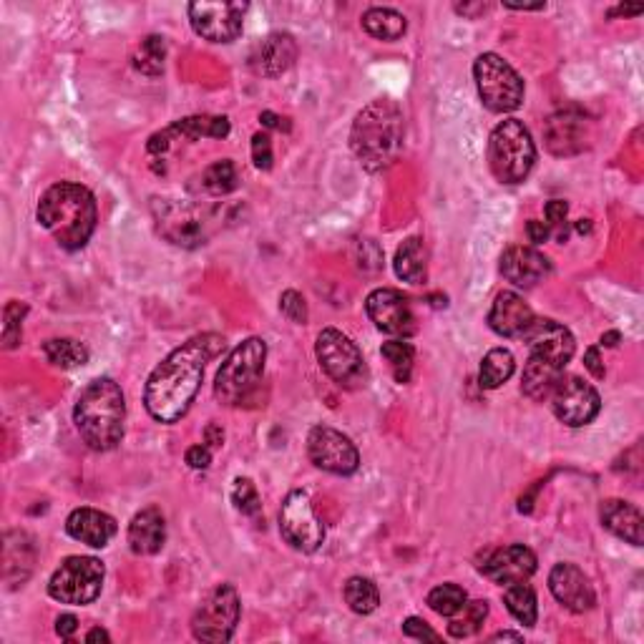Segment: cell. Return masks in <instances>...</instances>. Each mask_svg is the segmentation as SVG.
Here are the masks:
<instances>
[{
	"mask_svg": "<svg viewBox=\"0 0 644 644\" xmlns=\"http://www.w3.org/2000/svg\"><path fill=\"white\" fill-rule=\"evenodd\" d=\"M156 227L164 237L179 247L204 245V219L197 207L179 199H154Z\"/></svg>",
	"mask_w": 644,
	"mask_h": 644,
	"instance_id": "16",
	"label": "cell"
},
{
	"mask_svg": "<svg viewBox=\"0 0 644 644\" xmlns=\"http://www.w3.org/2000/svg\"><path fill=\"white\" fill-rule=\"evenodd\" d=\"M297 43L290 33H270L265 41L257 43L250 56V66L257 76L275 78L282 76L295 63Z\"/></svg>",
	"mask_w": 644,
	"mask_h": 644,
	"instance_id": "24",
	"label": "cell"
},
{
	"mask_svg": "<svg viewBox=\"0 0 644 644\" xmlns=\"http://www.w3.org/2000/svg\"><path fill=\"white\" fill-rule=\"evenodd\" d=\"M345 602L355 614H373L380 604V592L370 579L350 577L345 584Z\"/></svg>",
	"mask_w": 644,
	"mask_h": 644,
	"instance_id": "38",
	"label": "cell"
},
{
	"mask_svg": "<svg viewBox=\"0 0 644 644\" xmlns=\"http://www.w3.org/2000/svg\"><path fill=\"white\" fill-rule=\"evenodd\" d=\"M41 227L66 252H78L89 245L99 222V207L94 194L81 184L58 182L43 192L36 212Z\"/></svg>",
	"mask_w": 644,
	"mask_h": 644,
	"instance_id": "2",
	"label": "cell"
},
{
	"mask_svg": "<svg viewBox=\"0 0 644 644\" xmlns=\"http://www.w3.org/2000/svg\"><path fill=\"white\" fill-rule=\"evenodd\" d=\"M315 355L320 368L328 373L330 380L340 385V388H363L368 383V365H365L363 353L358 345L343 335L340 330L328 328L317 335Z\"/></svg>",
	"mask_w": 644,
	"mask_h": 644,
	"instance_id": "9",
	"label": "cell"
},
{
	"mask_svg": "<svg viewBox=\"0 0 644 644\" xmlns=\"http://www.w3.org/2000/svg\"><path fill=\"white\" fill-rule=\"evenodd\" d=\"M473 78L483 106L494 114L516 111L524 101V81L499 53H481L473 63Z\"/></svg>",
	"mask_w": 644,
	"mask_h": 644,
	"instance_id": "7",
	"label": "cell"
},
{
	"mask_svg": "<svg viewBox=\"0 0 644 644\" xmlns=\"http://www.w3.org/2000/svg\"><path fill=\"white\" fill-rule=\"evenodd\" d=\"M549 398L554 416L569 428L589 426L599 416V408H602V398H599L597 388L589 385L584 378H579V375H567V378L561 375Z\"/></svg>",
	"mask_w": 644,
	"mask_h": 644,
	"instance_id": "12",
	"label": "cell"
},
{
	"mask_svg": "<svg viewBox=\"0 0 644 644\" xmlns=\"http://www.w3.org/2000/svg\"><path fill=\"white\" fill-rule=\"evenodd\" d=\"M544 214H546V224H549V227H556L561 232V224L567 222L569 204L564 202V199H551V202L546 204ZM559 232H556V234H559Z\"/></svg>",
	"mask_w": 644,
	"mask_h": 644,
	"instance_id": "45",
	"label": "cell"
},
{
	"mask_svg": "<svg viewBox=\"0 0 644 644\" xmlns=\"http://www.w3.org/2000/svg\"><path fill=\"white\" fill-rule=\"evenodd\" d=\"M363 28L378 41H398L406 33V16L393 8H370L363 16Z\"/></svg>",
	"mask_w": 644,
	"mask_h": 644,
	"instance_id": "30",
	"label": "cell"
},
{
	"mask_svg": "<svg viewBox=\"0 0 644 644\" xmlns=\"http://www.w3.org/2000/svg\"><path fill=\"white\" fill-rule=\"evenodd\" d=\"M599 521L617 539H624L632 546H642V514L637 506L622 499H607L599 506Z\"/></svg>",
	"mask_w": 644,
	"mask_h": 644,
	"instance_id": "27",
	"label": "cell"
},
{
	"mask_svg": "<svg viewBox=\"0 0 644 644\" xmlns=\"http://www.w3.org/2000/svg\"><path fill=\"white\" fill-rule=\"evenodd\" d=\"M524 340L526 345H529L531 355L549 360V363H554L556 368L561 370L567 368L569 360L574 358V350H577L574 335L556 320H549V317H541V320L531 322V328L526 330Z\"/></svg>",
	"mask_w": 644,
	"mask_h": 644,
	"instance_id": "18",
	"label": "cell"
},
{
	"mask_svg": "<svg viewBox=\"0 0 644 644\" xmlns=\"http://www.w3.org/2000/svg\"><path fill=\"white\" fill-rule=\"evenodd\" d=\"M260 121L267 126V129H282V126H285V129H290V126H287V124H282V121H285V119H280V116L272 114V111H262Z\"/></svg>",
	"mask_w": 644,
	"mask_h": 644,
	"instance_id": "50",
	"label": "cell"
},
{
	"mask_svg": "<svg viewBox=\"0 0 644 644\" xmlns=\"http://www.w3.org/2000/svg\"><path fill=\"white\" fill-rule=\"evenodd\" d=\"M504 604L511 612V617L519 619L524 627H534L536 617H539V607H536V592L526 582L509 584L504 592Z\"/></svg>",
	"mask_w": 644,
	"mask_h": 644,
	"instance_id": "34",
	"label": "cell"
},
{
	"mask_svg": "<svg viewBox=\"0 0 644 644\" xmlns=\"http://www.w3.org/2000/svg\"><path fill=\"white\" fill-rule=\"evenodd\" d=\"M116 521L114 516L104 514L99 509H76L68 514L66 519V531L71 539L81 541V544L91 546V549H104L109 546V541L116 536Z\"/></svg>",
	"mask_w": 644,
	"mask_h": 644,
	"instance_id": "25",
	"label": "cell"
},
{
	"mask_svg": "<svg viewBox=\"0 0 644 644\" xmlns=\"http://www.w3.org/2000/svg\"><path fill=\"white\" fill-rule=\"evenodd\" d=\"M78 629V619L73 617V614H61V617L56 619V632L61 639H71L73 634H76Z\"/></svg>",
	"mask_w": 644,
	"mask_h": 644,
	"instance_id": "49",
	"label": "cell"
},
{
	"mask_svg": "<svg viewBox=\"0 0 644 644\" xmlns=\"http://www.w3.org/2000/svg\"><path fill=\"white\" fill-rule=\"evenodd\" d=\"M267 363V345L262 338H247L229 353L214 380V395L222 406H242L257 393Z\"/></svg>",
	"mask_w": 644,
	"mask_h": 644,
	"instance_id": "5",
	"label": "cell"
},
{
	"mask_svg": "<svg viewBox=\"0 0 644 644\" xmlns=\"http://www.w3.org/2000/svg\"><path fill=\"white\" fill-rule=\"evenodd\" d=\"M229 134V119L227 116H189V119L174 121L164 131L151 136L146 141V151L149 154H167L172 149L174 141H197V139H224Z\"/></svg>",
	"mask_w": 644,
	"mask_h": 644,
	"instance_id": "19",
	"label": "cell"
},
{
	"mask_svg": "<svg viewBox=\"0 0 644 644\" xmlns=\"http://www.w3.org/2000/svg\"><path fill=\"white\" fill-rule=\"evenodd\" d=\"M43 355L53 368L73 370L89 363V348L71 338H53L43 343Z\"/></svg>",
	"mask_w": 644,
	"mask_h": 644,
	"instance_id": "31",
	"label": "cell"
},
{
	"mask_svg": "<svg viewBox=\"0 0 644 644\" xmlns=\"http://www.w3.org/2000/svg\"><path fill=\"white\" fill-rule=\"evenodd\" d=\"M466 602L468 594L458 584H441V587L431 589V594H428V607L436 614H441V617H453L456 612H461Z\"/></svg>",
	"mask_w": 644,
	"mask_h": 644,
	"instance_id": "39",
	"label": "cell"
},
{
	"mask_svg": "<svg viewBox=\"0 0 644 644\" xmlns=\"http://www.w3.org/2000/svg\"><path fill=\"white\" fill-rule=\"evenodd\" d=\"M486 3H476V6H466V3H463V6H456V11L461 13V16H468V18H473L476 16V13H483L486 11Z\"/></svg>",
	"mask_w": 644,
	"mask_h": 644,
	"instance_id": "52",
	"label": "cell"
},
{
	"mask_svg": "<svg viewBox=\"0 0 644 644\" xmlns=\"http://www.w3.org/2000/svg\"><path fill=\"white\" fill-rule=\"evenodd\" d=\"M395 275L411 285H423L428 280V250L421 237H408L395 252Z\"/></svg>",
	"mask_w": 644,
	"mask_h": 644,
	"instance_id": "28",
	"label": "cell"
},
{
	"mask_svg": "<svg viewBox=\"0 0 644 644\" xmlns=\"http://www.w3.org/2000/svg\"><path fill=\"white\" fill-rule=\"evenodd\" d=\"M506 8H514V11H541L544 3H536V6H524V3H504Z\"/></svg>",
	"mask_w": 644,
	"mask_h": 644,
	"instance_id": "57",
	"label": "cell"
},
{
	"mask_svg": "<svg viewBox=\"0 0 644 644\" xmlns=\"http://www.w3.org/2000/svg\"><path fill=\"white\" fill-rule=\"evenodd\" d=\"M167 541V521L156 506L139 511L129 524V546L139 556H154Z\"/></svg>",
	"mask_w": 644,
	"mask_h": 644,
	"instance_id": "26",
	"label": "cell"
},
{
	"mask_svg": "<svg viewBox=\"0 0 644 644\" xmlns=\"http://www.w3.org/2000/svg\"><path fill=\"white\" fill-rule=\"evenodd\" d=\"M194 33L209 43H232L242 33L247 3H192L187 8Z\"/></svg>",
	"mask_w": 644,
	"mask_h": 644,
	"instance_id": "14",
	"label": "cell"
},
{
	"mask_svg": "<svg viewBox=\"0 0 644 644\" xmlns=\"http://www.w3.org/2000/svg\"><path fill=\"white\" fill-rule=\"evenodd\" d=\"M589 229H592V224H589V219H579V222H577V232L584 234V232H589Z\"/></svg>",
	"mask_w": 644,
	"mask_h": 644,
	"instance_id": "58",
	"label": "cell"
},
{
	"mask_svg": "<svg viewBox=\"0 0 644 644\" xmlns=\"http://www.w3.org/2000/svg\"><path fill=\"white\" fill-rule=\"evenodd\" d=\"M549 589L556 602L574 614L589 612L597 604V594H594L592 582H589V577L577 564H567V561L556 564L549 574Z\"/></svg>",
	"mask_w": 644,
	"mask_h": 644,
	"instance_id": "20",
	"label": "cell"
},
{
	"mask_svg": "<svg viewBox=\"0 0 644 644\" xmlns=\"http://www.w3.org/2000/svg\"><path fill=\"white\" fill-rule=\"evenodd\" d=\"M501 639H514V642H521V639H524V634L521 632H496L494 637H491V642H501Z\"/></svg>",
	"mask_w": 644,
	"mask_h": 644,
	"instance_id": "55",
	"label": "cell"
},
{
	"mask_svg": "<svg viewBox=\"0 0 644 644\" xmlns=\"http://www.w3.org/2000/svg\"><path fill=\"white\" fill-rule=\"evenodd\" d=\"M534 320L536 317L529 302L511 290L499 292L489 312L491 330L501 338H524Z\"/></svg>",
	"mask_w": 644,
	"mask_h": 644,
	"instance_id": "21",
	"label": "cell"
},
{
	"mask_svg": "<svg viewBox=\"0 0 644 644\" xmlns=\"http://www.w3.org/2000/svg\"><path fill=\"white\" fill-rule=\"evenodd\" d=\"M639 13H642V6H619L609 16H639Z\"/></svg>",
	"mask_w": 644,
	"mask_h": 644,
	"instance_id": "54",
	"label": "cell"
},
{
	"mask_svg": "<svg viewBox=\"0 0 644 644\" xmlns=\"http://www.w3.org/2000/svg\"><path fill=\"white\" fill-rule=\"evenodd\" d=\"M104 577V564L94 556H68L53 572L51 582H48V594L61 604L84 607V604L99 599Z\"/></svg>",
	"mask_w": 644,
	"mask_h": 644,
	"instance_id": "8",
	"label": "cell"
},
{
	"mask_svg": "<svg viewBox=\"0 0 644 644\" xmlns=\"http://www.w3.org/2000/svg\"><path fill=\"white\" fill-rule=\"evenodd\" d=\"M222 441H224L222 428L214 426V423H212V426H207V443H209V446L219 448V446H222Z\"/></svg>",
	"mask_w": 644,
	"mask_h": 644,
	"instance_id": "51",
	"label": "cell"
},
{
	"mask_svg": "<svg viewBox=\"0 0 644 644\" xmlns=\"http://www.w3.org/2000/svg\"><path fill=\"white\" fill-rule=\"evenodd\" d=\"M280 534L292 549L312 554L325 544V526L315 516L305 491H290L280 509Z\"/></svg>",
	"mask_w": 644,
	"mask_h": 644,
	"instance_id": "11",
	"label": "cell"
},
{
	"mask_svg": "<svg viewBox=\"0 0 644 644\" xmlns=\"http://www.w3.org/2000/svg\"><path fill=\"white\" fill-rule=\"evenodd\" d=\"M280 310H282V315H285L290 322H295V325H305L307 322V302L297 290L282 292Z\"/></svg>",
	"mask_w": 644,
	"mask_h": 644,
	"instance_id": "42",
	"label": "cell"
},
{
	"mask_svg": "<svg viewBox=\"0 0 644 644\" xmlns=\"http://www.w3.org/2000/svg\"><path fill=\"white\" fill-rule=\"evenodd\" d=\"M584 368H587L597 380H602L604 375H607V370H604V363H602V355H599V348H589L587 353H584Z\"/></svg>",
	"mask_w": 644,
	"mask_h": 644,
	"instance_id": "47",
	"label": "cell"
},
{
	"mask_svg": "<svg viewBox=\"0 0 644 644\" xmlns=\"http://www.w3.org/2000/svg\"><path fill=\"white\" fill-rule=\"evenodd\" d=\"M184 461L189 463V468H197V471H204L212 463V451L207 446H192L184 456Z\"/></svg>",
	"mask_w": 644,
	"mask_h": 644,
	"instance_id": "46",
	"label": "cell"
},
{
	"mask_svg": "<svg viewBox=\"0 0 644 644\" xmlns=\"http://www.w3.org/2000/svg\"><path fill=\"white\" fill-rule=\"evenodd\" d=\"M602 345H607V348H617L619 345V333L617 330H609V333L602 335Z\"/></svg>",
	"mask_w": 644,
	"mask_h": 644,
	"instance_id": "56",
	"label": "cell"
},
{
	"mask_svg": "<svg viewBox=\"0 0 644 644\" xmlns=\"http://www.w3.org/2000/svg\"><path fill=\"white\" fill-rule=\"evenodd\" d=\"M126 400L119 383L111 378H96L81 390L73 408L78 433L91 451H111L124 438Z\"/></svg>",
	"mask_w": 644,
	"mask_h": 644,
	"instance_id": "4",
	"label": "cell"
},
{
	"mask_svg": "<svg viewBox=\"0 0 644 644\" xmlns=\"http://www.w3.org/2000/svg\"><path fill=\"white\" fill-rule=\"evenodd\" d=\"M28 315V305L13 300L3 310V348L13 350L21 345L23 338V317Z\"/></svg>",
	"mask_w": 644,
	"mask_h": 644,
	"instance_id": "40",
	"label": "cell"
},
{
	"mask_svg": "<svg viewBox=\"0 0 644 644\" xmlns=\"http://www.w3.org/2000/svg\"><path fill=\"white\" fill-rule=\"evenodd\" d=\"M86 642H111L109 632L101 627H94L89 634H86Z\"/></svg>",
	"mask_w": 644,
	"mask_h": 644,
	"instance_id": "53",
	"label": "cell"
},
{
	"mask_svg": "<svg viewBox=\"0 0 644 644\" xmlns=\"http://www.w3.org/2000/svg\"><path fill=\"white\" fill-rule=\"evenodd\" d=\"M551 272V262L536 247L514 245L501 255V275L516 287H534Z\"/></svg>",
	"mask_w": 644,
	"mask_h": 644,
	"instance_id": "23",
	"label": "cell"
},
{
	"mask_svg": "<svg viewBox=\"0 0 644 644\" xmlns=\"http://www.w3.org/2000/svg\"><path fill=\"white\" fill-rule=\"evenodd\" d=\"M587 119L579 111H559L546 121V146L556 156L579 154L587 144Z\"/></svg>",
	"mask_w": 644,
	"mask_h": 644,
	"instance_id": "22",
	"label": "cell"
},
{
	"mask_svg": "<svg viewBox=\"0 0 644 644\" xmlns=\"http://www.w3.org/2000/svg\"><path fill=\"white\" fill-rule=\"evenodd\" d=\"M403 111L395 101L375 99L355 116L350 149L368 172H383L403 149Z\"/></svg>",
	"mask_w": 644,
	"mask_h": 644,
	"instance_id": "3",
	"label": "cell"
},
{
	"mask_svg": "<svg viewBox=\"0 0 644 644\" xmlns=\"http://www.w3.org/2000/svg\"><path fill=\"white\" fill-rule=\"evenodd\" d=\"M239 597L232 584H219L199 602L192 617V634L199 642H229L239 622Z\"/></svg>",
	"mask_w": 644,
	"mask_h": 644,
	"instance_id": "10",
	"label": "cell"
},
{
	"mask_svg": "<svg viewBox=\"0 0 644 644\" xmlns=\"http://www.w3.org/2000/svg\"><path fill=\"white\" fill-rule=\"evenodd\" d=\"M272 159H275V156H272L270 134L257 131V134L252 136V161H255V167L262 169V172H270Z\"/></svg>",
	"mask_w": 644,
	"mask_h": 644,
	"instance_id": "43",
	"label": "cell"
},
{
	"mask_svg": "<svg viewBox=\"0 0 644 644\" xmlns=\"http://www.w3.org/2000/svg\"><path fill=\"white\" fill-rule=\"evenodd\" d=\"M561 373H564V370L556 368L549 360L529 355V360H526L524 365V375H521V390H524L526 398L531 400L549 398L551 390L559 383Z\"/></svg>",
	"mask_w": 644,
	"mask_h": 644,
	"instance_id": "29",
	"label": "cell"
},
{
	"mask_svg": "<svg viewBox=\"0 0 644 644\" xmlns=\"http://www.w3.org/2000/svg\"><path fill=\"white\" fill-rule=\"evenodd\" d=\"M365 310H368L370 320L375 322V328L385 335L406 340L418 330L411 302L403 292L393 290V287H380V290L370 292L368 300H365Z\"/></svg>",
	"mask_w": 644,
	"mask_h": 644,
	"instance_id": "15",
	"label": "cell"
},
{
	"mask_svg": "<svg viewBox=\"0 0 644 644\" xmlns=\"http://www.w3.org/2000/svg\"><path fill=\"white\" fill-rule=\"evenodd\" d=\"M403 634L406 637H413V639H428V642H441V634L436 632V629L428 627L423 619L418 617H408L406 622H403Z\"/></svg>",
	"mask_w": 644,
	"mask_h": 644,
	"instance_id": "44",
	"label": "cell"
},
{
	"mask_svg": "<svg viewBox=\"0 0 644 644\" xmlns=\"http://www.w3.org/2000/svg\"><path fill=\"white\" fill-rule=\"evenodd\" d=\"M224 345L219 333L194 335L156 365L144 388V406L154 421L177 423L187 416L202 385L204 368L222 353Z\"/></svg>",
	"mask_w": 644,
	"mask_h": 644,
	"instance_id": "1",
	"label": "cell"
},
{
	"mask_svg": "<svg viewBox=\"0 0 644 644\" xmlns=\"http://www.w3.org/2000/svg\"><path fill=\"white\" fill-rule=\"evenodd\" d=\"M232 504L237 506V511H242L245 516H257L262 509L260 494H257V486L250 481V478H237L232 486Z\"/></svg>",
	"mask_w": 644,
	"mask_h": 644,
	"instance_id": "41",
	"label": "cell"
},
{
	"mask_svg": "<svg viewBox=\"0 0 644 644\" xmlns=\"http://www.w3.org/2000/svg\"><path fill=\"white\" fill-rule=\"evenodd\" d=\"M489 617V602L486 599H476V602L463 604L461 612H456L448 624V634L453 639H466L481 629V624Z\"/></svg>",
	"mask_w": 644,
	"mask_h": 644,
	"instance_id": "35",
	"label": "cell"
},
{
	"mask_svg": "<svg viewBox=\"0 0 644 644\" xmlns=\"http://www.w3.org/2000/svg\"><path fill=\"white\" fill-rule=\"evenodd\" d=\"M526 234H529V239L534 245H544L551 234V227L546 222H539V219H531V222L526 224Z\"/></svg>",
	"mask_w": 644,
	"mask_h": 644,
	"instance_id": "48",
	"label": "cell"
},
{
	"mask_svg": "<svg viewBox=\"0 0 644 644\" xmlns=\"http://www.w3.org/2000/svg\"><path fill=\"white\" fill-rule=\"evenodd\" d=\"M307 456L322 471L335 476H353L360 466V453L345 433L330 426H315L307 436Z\"/></svg>",
	"mask_w": 644,
	"mask_h": 644,
	"instance_id": "13",
	"label": "cell"
},
{
	"mask_svg": "<svg viewBox=\"0 0 644 644\" xmlns=\"http://www.w3.org/2000/svg\"><path fill=\"white\" fill-rule=\"evenodd\" d=\"M239 184L237 167H234L232 159H219L214 164H209L207 169L199 177V187L202 192L212 194V197H224V194L234 192Z\"/></svg>",
	"mask_w": 644,
	"mask_h": 644,
	"instance_id": "33",
	"label": "cell"
},
{
	"mask_svg": "<svg viewBox=\"0 0 644 644\" xmlns=\"http://www.w3.org/2000/svg\"><path fill=\"white\" fill-rule=\"evenodd\" d=\"M536 554L524 544H511L504 549H491L478 561V572L494 584L509 587V584L526 582L536 574Z\"/></svg>",
	"mask_w": 644,
	"mask_h": 644,
	"instance_id": "17",
	"label": "cell"
},
{
	"mask_svg": "<svg viewBox=\"0 0 644 644\" xmlns=\"http://www.w3.org/2000/svg\"><path fill=\"white\" fill-rule=\"evenodd\" d=\"M516 360L511 355V350L506 348H494L486 353L481 363V373H478V383L486 390H496L506 383V380L514 375Z\"/></svg>",
	"mask_w": 644,
	"mask_h": 644,
	"instance_id": "32",
	"label": "cell"
},
{
	"mask_svg": "<svg viewBox=\"0 0 644 644\" xmlns=\"http://www.w3.org/2000/svg\"><path fill=\"white\" fill-rule=\"evenodd\" d=\"M380 355L385 358V363L390 365L395 383H408L413 373V360H416V348L406 340H388L380 348Z\"/></svg>",
	"mask_w": 644,
	"mask_h": 644,
	"instance_id": "36",
	"label": "cell"
},
{
	"mask_svg": "<svg viewBox=\"0 0 644 644\" xmlns=\"http://www.w3.org/2000/svg\"><path fill=\"white\" fill-rule=\"evenodd\" d=\"M536 146L524 121L506 119L491 131L489 164L501 184H521L531 174Z\"/></svg>",
	"mask_w": 644,
	"mask_h": 644,
	"instance_id": "6",
	"label": "cell"
},
{
	"mask_svg": "<svg viewBox=\"0 0 644 644\" xmlns=\"http://www.w3.org/2000/svg\"><path fill=\"white\" fill-rule=\"evenodd\" d=\"M164 61H167V41L161 36H146L134 56L136 71L151 78L161 76L164 73Z\"/></svg>",
	"mask_w": 644,
	"mask_h": 644,
	"instance_id": "37",
	"label": "cell"
}]
</instances>
